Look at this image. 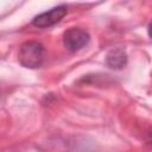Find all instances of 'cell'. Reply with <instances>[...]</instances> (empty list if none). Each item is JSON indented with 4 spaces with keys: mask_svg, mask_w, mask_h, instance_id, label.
<instances>
[{
    "mask_svg": "<svg viewBox=\"0 0 152 152\" xmlns=\"http://www.w3.org/2000/svg\"><path fill=\"white\" fill-rule=\"evenodd\" d=\"M106 62L109 68L114 70H121L126 66L127 64V55L126 51L121 48H115L112 49L106 57Z\"/></svg>",
    "mask_w": 152,
    "mask_h": 152,
    "instance_id": "obj_4",
    "label": "cell"
},
{
    "mask_svg": "<svg viewBox=\"0 0 152 152\" xmlns=\"http://www.w3.org/2000/svg\"><path fill=\"white\" fill-rule=\"evenodd\" d=\"M148 135H150V137H148V141H150V142H152V132H151Z\"/></svg>",
    "mask_w": 152,
    "mask_h": 152,
    "instance_id": "obj_6",
    "label": "cell"
},
{
    "mask_svg": "<svg viewBox=\"0 0 152 152\" xmlns=\"http://www.w3.org/2000/svg\"><path fill=\"white\" fill-rule=\"evenodd\" d=\"M148 36H150V38H152V24L148 26Z\"/></svg>",
    "mask_w": 152,
    "mask_h": 152,
    "instance_id": "obj_5",
    "label": "cell"
},
{
    "mask_svg": "<svg viewBox=\"0 0 152 152\" xmlns=\"http://www.w3.org/2000/svg\"><path fill=\"white\" fill-rule=\"evenodd\" d=\"M89 33L86 30L78 27H71L63 34V44L71 52H76L83 49L89 43Z\"/></svg>",
    "mask_w": 152,
    "mask_h": 152,
    "instance_id": "obj_2",
    "label": "cell"
},
{
    "mask_svg": "<svg viewBox=\"0 0 152 152\" xmlns=\"http://www.w3.org/2000/svg\"><path fill=\"white\" fill-rule=\"evenodd\" d=\"M44 53L45 49L43 44L39 42L28 40L20 45L18 51V61L25 68L36 69L43 64Z\"/></svg>",
    "mask_w": 152,
    "mask_h": 152,
    "instance_id": "obj_1",
    "label": "cell"
},
{
    "mask_svg": "<svg viewBox=\"0 0 152 152\" xmlns=\"http://www.w3.org/2000/svg\"><path fill=\"white\" fill-rule=\"evenodd\" d=\"M66 6L65 5H59L56 6L46 12H43L38 15H36L32 20V24L36 27H40V28H45V27H50L53 26L55 24L59 23L64 15L66 14Z\"/></svg>",
    "mask_w": 152,
    "mask_h": 152,
    "instance_id": "obj_3",
    "label": "cell"
}]
</instances>
